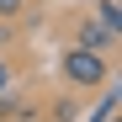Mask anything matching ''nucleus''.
<instances>
[{
	"mask_svg": "<svg viewBox=\"0 0 122 122\" xmlns=\"http://www.w3.org/2000/svg\"><path fill=\"white\" fill-rule=\"evenodd\" d=\"M90 122H117V96H112V90H106V101L90 112Z\"/></svg>",
	"mask_w": 122,
	"mask_h": 122,
	"instance_id": "obj_4",
	"label": "nucleus"
},
{
	"mask_svg": "<svg viewBox=\"0 0 122 122\" xmlns=\"http://www.w3.org/2000/svg\"><path fill=\"white\" fill-rule=\"evenodd\" d=\"M58 69H64V85H74V90H101L112 80V64L101 53H85V48H64Z\"/></svg>",
	"mask_w": 122,
	"mask_h": 122,
	"instance_id": "obj_1",
	"label": "nucleus"
},
{
	"mask_svg": "<svg viewBox=\"0 0 122 122\" xmlns=\"http://www.w3.org/2000/svg\"><path fill=\"white\" fill-rule=\"evenodd\" d=\"M21 11H27V0H0V27H5L11 16H21Z\"/></svg>",
	"mask_w": 122,
	"mask_h": 122,
	"instance_id": "obj_5",
	"label": "nucleus"
},
{
	"mask_svg": "<svg viewBox=\"0 0 122 122\" xmlns=\"http://www.w3.org/2000/svg\"><path fill=\"white\" fill-rule=\"evenodd\" d=\"M96 16H101V21H96V27H106L112 37L122 32V11H117V0H96Z\"/></svg>",
	"mask_w": 122,
	"mask_h": 122,
	"instance_id": "obj_3",
	"label": "nucleus"
},
{
	"mask_svg": "<svg viewBox=\"0 0 122 122\" xmlns=\"http://www.w3.org/2000/svg\"><path fill=\"white\" fill-rule=\"evenodd\" d=\"M11 80H16V69H11V58L0 53V101H5V90H11Z\"/></svg>",
	"mask_w": 122,
	"mask_h": 122,
	"instance_id": "obj_6",
	"label": "nucleus"
},
{
	"mask_svg": "<svg viewBox=\"0 0 122 122\" xmlns=\"http://www.w3.org/2000/svg\"><path fill=\"white\" fill-rule=\"evenodd\" d=\"M74 48H85V53H101V58H106V53L117 48V37H112L106 27H96V21H80V32H74Z\"/></svg>",
	"mask_w": 122,
	"mask_h": 122,
	"instance_id": "obj_2",
	"label": "nucleus"
},
{
	"mask_svg": "<svg viewBox=\"0 0 122 122\" xmlns=\"http://www.w3.org/2000/svg\"><path fill=\"white\" fill-rule=\"evenodd\" d=\"M0 43H5V27H0Z\"/></svg>",
	"mask_w": 122,
	"mask_h": 122,
	"instance_id": "obj_7",
	"label": "nucleus"
}]
</instances>
